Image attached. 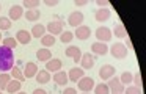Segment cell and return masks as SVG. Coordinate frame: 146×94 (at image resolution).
Returning <instances> with one entry per match:
<instances>
[{
	"label": "cell",
	"instance_id": "3957f363",
	"mask_svg": "<svg viewBox=\"0 0 146 94\" xmlns=\"http://www.w3.org/2000/svg\"><path fill=\"white\" fill-rule=\"evenodd\" d=\"M46 31H49V34H52V36H55V34H61L64 31V22L61 21V19L49 22V24L46 25Z\"/></svg>",
	"mask_w": 146,
	"mask_h": 94
},
{
	"label": "cell",
	"instance_id": "52a82bcc",
	"mask_svg": "<svg viewBox=\"0 0 146 94\" xmlns=\"http://www.w3.org/2000/svg\"><path fill=\"white\" fill-rule=\"evenodd\" d=\"M94 34H96L99 42H104V44L108 42V41L111 39V36H113V33H111V30L108 27H99Z\"/></svg>",
	"mask_w": 146,
	"mask_h": 94
},
{
	"label": "cell",
	"instance_id": "60d3db41",
	"mask_svg": "<svg viewBox=\"0 0 146 94\" xmlns=\"http://www.w3.org/2000/svg\"><path fill=\"white\" fill-rule=\"evenodd\" d=\"M96 5L101 6V8H104V6H107V5H108V2H105V0H104V2H102V0H98V2H96Z\"/></svg>",
	"mask_w": 146,
	"mask_h": 94
},
{
	"label": "cell",
	"instance_id": "30bf717a",
	"mask_svg": "<svg viewBox=\"0 0 146 94\" xmlns=\"http://www.w3.org/2000/svg\"><path fill=\"white\" fill-rule=\"evenodd\" d=\"M64 53H66V56L72 58L76 63H80V58H82V50H80L77 46H68L66 50H64Z\"/></svg>",
	"mask_w": 146,
	"mask_h": 94
},
{
	"label": "cell",
	"instance_id": "2e32d148",
	"mask_svg": "<svg viewBox=\"0 0 146 94\" xmlns=\"http://www.w3.org/2000/svg\"><path fill=\"white\" fill-rule=\"evenodd\" d=\"M108 52V47H107V44H104V42H94V44H91V53L93 55H105V53Z\"/></svg>",
	"mask_w": 146,
	"mask_h": 94
},
{
	"label": "cell",
	"instance_id": "f6af8a7d",
	"mask_svg": "<svg viewBox=\"0 0 146 94\" xmlns=\"http://www.w3.org/2000/svg\"><path fill=\"white\" fill-rule=\"evenodd\" d=\"M83 94H90V93H83Z\"/></svg>",
	"mask_w": 146,
	"mask_h": 94
},
{
	"label": "cell",
	"instance_id": "f1b7e54d",
	"mask_svg": "<svg viewBox=\"0 0 146 94\" xmlns=\"http://www.w3.org/2000/svg\"><path fill=\"white\" fill-rule=\"evenodd\" d=\"M93 91H94V94H110V89H108L107 83H99V85H94Z\"/></svg>",
	"mask_w": 146,
	"mask_h": 94
},
{
	"label": "cell",
	"instance_id": "74e56055",
	"mask_svg": "<svg viewBox=\"0 0 146 94\" xmlns=\"http://www.w3.org/2000/svg\"><path fill=\"white\" fill-rule=\"evenodd\" d=\"M44 5L46 6H57L58 2L57 0H44Z\"/></svg>",
	"mask_w": 146,
	"mask_h": 94
},
{
	"label": "cell",
	"instance_id": "9c48e42d",
	"mask_svg": "<svg viewBox=\"0 0 146 94\" xmlns=\"http://www.w3.org/2000/svg\"><path fill=\"white\" fill-rule=\"evenodd\" d=\"M94 60L96 56L93 53H82V58H80V68L85 71V69H91L94 66Z\"/></svg>",
	"mask_w": 146,
	"mask_h": 94
},
{
	"label": "cell",
	"instance_id": "f35d334b",
	"mask_svg": "<svg viewBox=\"0 0 146 94\" xmlns=\"http://www.w3.org/2000/svg\"><path fill=\"white\" fill-rule=\"evenodd\" d=\"M63 94H77V89L76 88H64Z\"/></svg>",
	"mask_w": 146,
	"mask_h": 94
},
{
	"label": "cell",
	"instance_id": "7c38bea8",
	"mask_svg": "<svg viewBox=\"0 0 146 94\" xmlns=\"http://www.w3.org/2000/svg\"><path fill=\"white\" fill-rule=\"evenodd\" d=\"M24 14V8L21 5H13L10 8V11H8V19H10L11 22L13 21H19L21 17H22Z\"/></svg>",
	"mask_w": 146,
	"mask_h": 94
},
{
	"label": "cell",
	"instance_id": "83f0119b",
	"mask_svg": "<svg viewBox=\"0 0 146 94\" xmlns=\"http://www.w3.org/2000/svg\"><path fill=\"white\" fill-rule=\"evenodd\" d=\"M39 17H41V13H39V9H29V11L25 13V19H27V21L35 22V21H38Z\"/></svg>",
	"mask_w": 146,
	"mask_h": 94
},
{
	"label": "cell",
	"instance_id": "44dd1931",
	"mask_svg": "<svg viewBox=\"0 0 146 94\" xmlns=\"http://www.w3.org/2000/svg\"><path fill=\"white\" fill-rule=\"evenodd\" d=\"M36 58H38L39 61H44V63H47L49 60L52 58V52H50V49H46V47H42V49H39L38 52H36Z\"/></svg>",
	"mask_w": 146,
	"mask_h": 94
},
{
	"label": "cell",
	"instance_id": "b9f144b4",
	"mask_svg": "<svg viewBox=\"0 0 146 94\" xmlns=\"http://www.w3.org/2000/svg\"><path fill=\"white\" fill-rule=\"evenodd\" d=\"M33 94H47V91H46V89H41V88H38V89L33 91Z\"/></svg>",
	"mask_w": 146,
	"mask_h": 94
},
{
	"label": "cell",
	"instance_id": "5bb4252c",
	"mask_svg": "<svg viewBox=\"0 0 146 94\" xmlns=\"http://www.w3.org/2000/svg\"><path fill=\"white\" fill-rule=\"evenodd\" d=\"M83 75H85V71H83L82 68H72L69 71V74H68V80L69 81H74V83H77V81L80 80V78L83 77Z\"/></svg>",
	"mask_w": 146,
	"mask_h": 94
},
{
	"label": "cell",
	"instance_id": "d4e9b609",
	"mask_svg": "<svg viewBox=\"0 0 146 94\" xmlns=\"http://www.w3.org/2000/svg\"><path fill=\"white\" fill-rule=\"evenodd\" d=\"M10 75H11V78H14V80H19L21 83H22V81L25 80V77H24L22 71H21V69L17 68V66H13V69H11Z\"/></svg>",
	"mask_w": 146,
	"mask_h": 94
},
{
	"label": "cell",
	"instance_id": "ee69618b",
	"mask_svg": "<svg viewBox=\"0 0 146 94\" xmlns=\"http://www.w3.org/2000/svg\"><path fill=\"white\" fill-rule=\"evenodd\" d=\"M0 41H2V31H0Z\"/></svg>",
	"mask_w": 146,
	"mask_h": 94
},
{
	"label": "cell",
	"instance_id": "7dc6e473",
	"mask_svg": "<svg viewBox=\"0 0 146 94\" xmlns=\"http://www.w3.org/2000/svg\"><path fill=\"white\" fill-rule=\"evenodd\" d=\"M0 94H2V91H0Z\"/></svg>",
	"mask_w": 146,
	"mask_h": 94
},
{
	"label": "cell",
	"instance_id": "9a60e30c",
	"mask_svg": "<svg viewBox=\"0 0 146 94\" xmlns=\"http://www.w3.org/2000/svg\"><path fill=\"white\" fill-rule=\"evenodd\" d=\"M61 66H63V63H61V60L58 58H50L47 63H46V71L47 72H58L61 69Z\"/></svg>",
	"mask_w": 146,
	"mask_h": 94
},
{
	"label": "cell",
	"instance_id": "836d02e7",
	"mask_svg": "<svg viewBox=\"0 0 146 94\" xmlns=\"http://www.w3.org/2000/svg\"><path fill=\"white\" fill-rule=\"evenodd\" d=\"M11 24H13V22H11L8 17H3V16L0 17V30H2V31H3V30H10Z\"/></svg>",
	"mask_w": 146,
	"mask_h": 94
},
{
	"label": "cell",
	"instance_id": "d6986e66",
	"mask_svg": "<svg viewBox=\"0 0 146 94\" xmlns=\"http://www.w3.org/2000/svg\"><path fill=\"white\" fill-rule=\"evenodd\" d=\"M16 41L19 44H29L30 41H32V34H30V31H27V30H19L16 33Z\"/></svg>",
	"mask_w": 146,
	"mask_h": 94
},
{
	"label": "cell",
	"instance_id": "4316f807",
	"mask_svg": "<svg viewBox=\"0 0 146 94\" xmlns=\"http://www.w3.org/2000/svg\"><path fill=\"white\" fill-rule=\"evenodd\" d=\"M41 44L46 47V49H49V47H52L55 44V36H52V34L46 33L44 36L41 38Z\"/></svg>",
	"mask_w": 146,
	"mask_h": 94
},
{
	"label": "cell",
	"instance_id": "cb8c5ba5",
	"mask_svg": "<svg viewBox=\"0 0 146 94\" xmlns=\"http://www.w3.org/2000/svg\"><path fill=\"white\" fill-rule=\"evenodd\" d=\"M111 33H115V36H116V38H126L127 36V31H126V28H124V25L121 24V22L115 25Z\"/></svg>",
	"mask_w": 146,
	"mask_h": 94
},
{
	"label": "cell",
	"instance_id": "4fadbf2b",
	"mask_svg": "<svg viewBox=\"0 0 146 94\" xmlns=\"http://www.w3.org/2000/svg\"><path fill=\"white\" fill-rule=\"evenodd\" d=\"M38 66H36V63H33V61H29V63H25V68H24V77L25 78H33L36 74H38Z\"/></svg>",
	"mask_w": 146,
	"mask_h": 94
},
{
	"label": "cell",
	"instance_id": "603a6c76",
	"mask_svg": "<svg viewBox=\"0 0 146 94\" xmlns=\"http://www.w3.org/2000/svg\"><path fill=\"white\" fill-rule=\"evenodd\" d=\"M35 78H36L38 83H49L52 77H50V72H47L46 69H42V71H38V74L35 75Z\"/></svg>",
	"mask_w": 146,
	"mask_h": 94
},
{
	"label": "cell",
	"instance_id": "bcb514c9",
	"mask_svg": "<svg viewBox=\"0 0 146 94\" xmlns=\"http://www.w3.org/2000/svg\"><path fill=\"white\" fill-rule=\"evenodd\" d=\"M0 9H2V5H0Z\"/></svg>",
	"mask_w": 146,
	"mask_h": 94
},
{
	"label": "cell",
	"instance_id": "ffe728a7",
	"mask_svg": "<svg viewBox=\"0 0 146 94\" xmlns=\"http://www.w3.org/2000/svg\"><path fill=\"white\" fill-rule=\"evenodd\" d=\"M30 34H32V38H42L46 34V25L42 24H35L32 28V31H30Z\"/></svg>",
	"mask_w": 146,
	"mask_h": 94
},
{
	"label": "cell",
	"instance_id": "277c9868",
	"mask_svg": "<svg viewBox=\"0 0 146 94\" xmlns=\"http://www.w3.org/2000/svg\"><path fill=\"white\" fill-rule=\"evenodd\" d=\"M110 53L113 58H118V60H124L127 56V49L123 42H115L113 46L110 47Z\"/></svg>",
	"mask_w": 146,
	"mask_h": 94
},
{
	"label": "cell",
	"instance_id": "7bdbcfd3",
	"mask_svg": "<svg viewBox=\"0 0 146 94\" xmlns=\"http://www.w3.org/2000/svg\"><path fill=\"white\" fill-rule=\"evenodd\" d=\"M16 94H27V93H21V91H19V93H16Z\"/></svg>",
	"mask_w": 146,
	"mask_h": 94
},
{
	"label": "cell",
	"instance_id": "f546056e",
	"mask_svg": "<svg viewBox=\"0 0 146 94\" xmlns=\"http://www.w3.org/2000/svg\"><path fill=\"white\" fill-rule=\"evenodd\" d=\"M72 39H74V33H72V31H66V30H64L63 33L60 34V41L63 44H69Z\"/></svg>",
	"mask_w": 146,
	"mask_h": 94
},
{
	"label": "cell",
	"instance_id": "e0dca14e",
	"mask_svg": "<svg viewBox=\"0 0 146 94\" xmlns=\"http://www.w3.org/2000/svg\"><path fill=\"white\" fill-rule=\"evenodd\" d=\"M110 9L108 8H99V9H96V13H94V19L98 22H105V21H108L110 19Z\"/></svg>",
	"mask_w": 146,
	"mask_h": 94
},
{
	"label": "cell",
	"instance_id": "7402d4cb",
	"mask_svg": "<svg viewBox=\"0 0 146 94\" xmlns=\"http://www.w3.org/2000/svg\"><path fill=\"white\" fill-rule=\"evenodd\" d=\"M21 86H22V83H21L19 80H14V78H11L10 83L7 85V89H5V91H8L10 94H16V93H19Z\"/></svg>",
	"mask_w": 146,
	"mask_h": 94
},
{
	"label": "cell",
	"instance_id": "ba28073f",
	"mask_svg": "<svg viewBox=\"0 0 146 94\" xmlns=\"http://www.w3.org/2000/svg\"><path fill=\"white\" fill-rule=\"evenodd\" d=\"M115 74H116V69H115L111 64H104L101 69H99V77H101V80H104V81H107L108 78H111Z\"/></svg>",
	"mask_w": 146,
	"mask_h": 94
},
{
	"label": "cell",
	"instance_id": "6da1fadb",
	"mask_svg": "<svg viewBox=\"0 0 146 94\" xmlns=\"http://www.w3.org/2000/svg\"><path fill=\"white\" fill-rule=\"evenodd\" d=\"M14 66V52L8 47L2 46L0 47V71L8 72Z\"/></svg>",
	"mask_w": 146,
	"mask_h": 94
},
{
	"label": "cell",
	"instance_id": "484cf974",
	"mask_svg": "<svg viewBox=\"0 0 146 94\" xmlns=\"http://www.w3.org/2000/svg\"><path fill=\"white\" fill-rule=\"evenodd\" d=\"M10 80H11V75L8 72H2L0 74V91L7 89V85L10 83Z\"/></svg>",
	"mask_w": 146,
	"mask_h": 94
},
{
	"label": "cell",
	"instance_id": "d590c367",
	"mask_svg": "<svg viewBox=\"0 0 146 94\" xmlns=\"http://www.w3.org/2000/svg\"><path fill=\"white\" fill-rule=\"evenodd\" d=\"M132 83H133V86H137V88L141 89L143 83H141V74H140V72H137V74L132 77Z\"/></svg>",
	"mask_w": 146,
	"mask_h": 94
},
{
	"label": "cell",
	"instance_id": "5b68a950",
	"mask_svg": "<svg viewBox=\"0 0 146 94\" xmlns=\"http://www.w3.org/2000/svg\"><path fill=\"white\" fill-rule=\"evenodd\" d=\"M94 85H96L94 80H93L91 77H85V75L77 81V88H79L82 93H91L93 88H94Z\"/></svg>",
	"mask_w": 146,
	"mask_h": 94
},
{
	"label": "cell",
	"instance_id": "8992f818",
	"mask_svg": "<svg viewBox=\"0 0 146 94\" xmlns=\"http://www.w3.org/2000/svg\"><path fill=\"white\" fill-rule=\"evenodd\" d=\"M83 21H85V16H83L82 11H72L69 14V17H68V24L71 27H76V28L83 25Z\"/></svg>",
	"mask_w": 146,
	"mask_h": 94
},
{
	"label": "cell",
	"instance_id": "d6a6232c",
	"mask_svg": "<svg viewBox=\"0 0 146 94\" xmlns=\"http://www.w3.org/2000/svg\"><path fill=\"white\" fill-rule=\"evenodd\" d=\"M21 6H25V8L29 9H36V6H39V0H24L22 3H21Z\"/></svg>",
	"mask_w": 146,
	"mask_h": 94
},
{
	"label": "cell",
	"instance_id": "7a4b0ae2",
	"mask_svg": "<svg viewBox=\"0 0 146 94\" xmlns=\"http://www.w3.org/2000/svg\"><path fill=\"white\" fill-rule=\"evenodd\" d=\"M108 83H107V86H108V89H110V94H123L124 93V85L119 81V77H116V75H113L111 78H108Z\"/></svg>",
	"mask_w": 146,
	"mask_h": 94
},
{
	"label": "cell",
	"instance_id": "8d00e7d4",
	"mask_svg": "<svg viewBox=\"0 0 146 94\" xmlns=\"http://www.w3.org/2000/svg\"><path fill=\"white\" fill-rule=\"evenodd\" d=\"M74 5H76V6H86V5H88V0H76Z\"/></svg>",
	"mask_w": 146,
	"mask_h": 94
},
{
	"label": "cell",
	"instance_id": "e575fe53",
	"mask_svg": "<svg viewBox=\"0 0 146 94\" xmlns=\"http://www.w3.org/2000/svg\"><path fill=\"white\" fill-rule=\"evenodd\" d=\"M123 94H143L141 89L137 86H133V85H127L126 88H124V93Z\"/></svg>",
	"mask_w": 146,
	"mask_h": 94
},
{
	"label": "cell",
	"instance_id": "8fae6325",
	"mask_svg": "<svg viewBox=\"0 0 146 94\" xmlns=\"http://www.w3.org/2000/svg\"><path fill=\"white\" fill-rule=\"evenodd\" d=\"M74 36H76L77 39H80V41L90 39V36H91V28L86 27V25H80V27H77V30H76V33H74Z\"/></svg>",
	"mask_w": 146,
	"mask_h": 94
},
{
	"label": "cell",
	"instance_id": "1f68e13d",
	"mask_svg": "<svg viewBox=\"0 0 146 94\" xmlns=\"http://www.w3.org/2000/svg\"><path fill=\"white\" fill-rule=\"evenodd\" d=\"M3 46H5V47H8V49H11V50H14V49L17 47V41H16V38H11V36L5 38V39H3Z\"/></svg>",
	"mask_w": 146,
	"mask_h": 94
},
{
	"label": "cell",
	"instance_id": "ab89813d",
	"mask_svg": "<svg viewBox=\"0 0 146 94\" xmlns=\"http://www.w3.org/2000/svg\"><path fill=\"white\" fill-rule=\"evenodd\" d=\"M126 44H127V46H126V49H130V50L133 49V46H132V41H130V38H129V36H126Z\"/></svg>",
	"mask_w": 146,
	"mask_h": 94
},
{
	"label": "cell",
	"instance_id": "4dcf8cb0",
	"mask_svg": "<svg viewBox=\"0 0 146 94\" xmlns=\"http://www.w3.org/2000/svg\"><path fill=\"white\" fill-rule=\"evenodd\" d=\"M132 77H133V75L130 74L129 71H127V72H123V74H121V77H119V81L124 85V86H127V85L132 83Z\"/></svg>",
	"mask_w": 146,
	"mask_h": 94
},
{
	"label": "cell",
	"instance_id": "ac0fdd59",
	"mask_svg": "<svg viewBox=\"0 0 146 94\" xmlns=\"http://www.w3.org/2000/svg\"><path fill=\"white\" fill-rule=\"evenodd\" d=\"M52 78H54V81L58 85V86H64V85L69 83V80H68V74H66L64 71H58V72H55Z\"/></svg>",
	"mask_w": 146,
	"mask_h": 94
}]
</instances>
